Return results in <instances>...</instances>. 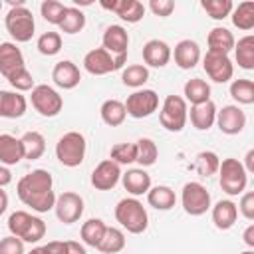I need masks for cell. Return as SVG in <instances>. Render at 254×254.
Instances as JSON below:
<instances>
[{"label": "cell", "mask_w": 254, "mask_h": 254, "mask_svg": "<svg viewBox=\"0 0 254 254\" xmlns=\"http://www.w3.org/2000/svg\"><path fill=\"white\" fill-rule=\"evenodd\" d=\"M65 254H87L85 246L75 240H65Z\"/></svg>", "instance_id": "51"}, {"label": "cell", "mask_w": 254, "mask_h": 254, "mask_svg": "<svg viewBox=\"0 0 254 254\" xmlns=\"http://www.w3.org/2000/svg\"><path fill=\"white\" fill-rule=\"evenodd\" d=\"M36 48L42 56H56L62 50V34L60 32H44L38 38Z\"/></svg>", "instance_id": "43"}, {"label": "cell", "mask_w": 254, "mask_h": 254, "mask_svg": "<svg viewBox=\"0 0 254 254\" xmlns=\"http://www.w3.org/2000/svg\"><path fill=\"white\" fill-rule=\"evenodd\" d=\"M125 111L133 119H145L159 109V95L155 89H135L123 103Z\"/></svg>", "instance_id": "9"}, {"label": "cell", "mask_w": 254, "mask_h": 254, "mask_svg": "<svg viewBox=\"0 0 254 254\" xmlns=\"http://www.w3.org/2000/svg\"><path fill=\"white\" fill-rule=\"evenodd\" d=\"M210 216L218 230H230L238 220V208L232 200L224 198L218 200L214 206H210Z\"/></svg>", "instance_id": "23"}, {"label": "cell", "mask_w": 254, "mask_h": 254, "mask_svg": "<svg viewBox=\"0 0 254 254\" xmlns=\"http://www.w3.org/2000/svg\"><path fill=\"white\" fill-rule=\"evenodd\" d=\"M109 159L115 161L119 167L135 163V159H137V145L135 143H117V145L111 147Z\"/></svg>", "instance_id": "42"}, {"label": "cell", "mask_w": 254, "mask_h": 254, "mask_svg": "<svg viewBox=\"0 0 254 254\" xmlns=\"http://www.w3.org/2000/svg\"><path fill=\"white\" fill-rule=\"evenodd\" d=\"M183 99L190 105H198V103H204V101H210V85L200 79V77H192L185 83L183 87Z\"/></svg>", "instance_id": "28"}, {"label": "cell", "mask_w": 254, "mask_h": 254, "mask_svg": "<svg viewBox=\"0 0 254 254\" xmlns=\"http://www.w3.org/2000/svg\"><path fill=\"white\" fill-rule=\"evenodd\" d=\"M238 212L246 218V220H254V192L248 190V192H242L240 196V202H238Z\"/></svg>", "instance_id": "48"}, {"label": "cell", "mask_w": 254, "mask_h": 254, "mask_svg": "<svg viewBox=\"0 0 254 254\" xmlns=\"http://www.w3.org/2000/svg\"><path fill=\"white\" fill-rule=\"evenodd\" d=\"M181 204L187 214L190 216H202L206 210H210V192L206 187L198 181H190L181 190Z\"/></svg>", "instance_id": "7"}, {"label": "cell", "mask_w": 254, "mask_h": 254, "mask_svg": "<svg viewBox=\"0 0 254 254\" xmlns=\"http://www.w3.org/2000/svg\"><path fill=\"white\" fill-rule=\"evenodd\" d=\"M187 119H190V125L196 131H208L214 121H216V105L214 101H204L198 105H190V111L187 115Z\"/></svg>", "instance_id": "22"}, {"label": "cell", "mask_w": 254, "mask_h": 254, "mask_svg": "<svg viewBox=\"0 0 254 254\" xmlns=\"http://www.w3.org/2000/svg\"><path fill=\"white\" fill-rule=\"evenodd\" d=\"M44 236H46V222H44L40 216H34V220H32L30 228L26 230V234H24L22 242H30V244H36V242H40Z\"/></svg>", "instance_id": "46"}, {"label": "cell", "mask_w": 254, "mask_h": 254, "mask_svg": "<svg viewBox=\"0 0 254 254\" xmlns=\"http://www.w3.org/2000/svg\"><path fill=\"white\" fill-rule=\"evenodd\" d=\"M240 254H254V250H250V248H248V250H244V252H240Z\"/></svg>", "instance_id": "57"}, {"label": "cell", "mask_w": 254, "mask_h": 254, "mask_svg": "<svg viewBox=\"0 0 254 254\" xmlns=\"http://www.w3.org/2000/svg\"><path fill=\"white\" fill-rule=\"evenodd\" d=\"M242 240H244V244L252 250L254 248V224H248L246 226V230H244V234H242Z\"/></svg>", "instance_id": "52"}, {"label": "cell", "mask_w": 254, "mask_h": 254, "mask_svg": "<svg viewBox=\"0 0 254 254\" xmlns=\"http://www.w3.org/2000/svg\"><path fill=\"white\" fill-rule=\"evenodd\" d=\"M135 145H137V159H135V163H137L141 169L155 165V161H157V157H159L157 143H155L153 139H149V137H141L139 141H135Z\"/></svg>", "instance_id": "37"}, {"label": "cell", "mask_w": 254, "mask_h": 254, "mask_svg": "<svg viewBox=\"0 0 254 254\" xmlns=\"http://www.w3.org/2000/svg\"><path fill=\"white\" fill-rule=\"evenodd\" d=\"M0 10H2V0H0Z\"/></svg>", "instance_id": "58"}, {"label": "cell", "mask_w": 254, "mask_h": 254, "mask_svg": "<svg viewBox=\"0 0 254 254\" xmlns=\"http://www.w3.org/2000/svg\"><path fill=\"white\" fill-rule=\"evenodd\" d=\"M105 228L107 224L101 220V218H89L81 224V230H79V236H81V242L85 246H91V248H97L103 234H105Z\"/></svg>", "instance_id": "32"}, {"label": "cell", "mask_w": 254, "mask_h": 254, "mask_svg": "<svg viewBox=\"0 0 254 254\" xmlns=\"http://www.w3.org/2000/svg\"><path fill=\"white\" fill-rule=\"evenodd\" d=\"M230 18H232V24L238 30L250 32L254 28V2H250V0L240 2L236 8H232Z\"/></svg>", "instance_id": "35"}, {"label": "cell", "mask_w": 254, "mask_h": 254, "mask_svg": "<svg viewBox=\"0 0 254 254\" xmlns=\"http://www.w3.org/2000/svg\"><path fill=\"white\" fill-rule=\"evenodd\" d=\"M171 58H175V64L181 69H192L200 62L202 54L194 40H181L175 50H171Z\"/></svg>", "instance_id": "18"}, {"label": "cell", "mask_w": 254, "mask_h": 254, "mask_svg": "<svg viewBox=\"0 0 254 254\" xmlns=\"http://www.w3.org/2000/svg\"><path fill=\"white\" fill-rule=\"evenodd\" d=\"M101 8L117 14L127 24H137L145 16V6L139 0H111V2H101Z\"/></svg>", "instance_id": "15"}, {"label": "cell", "mask_w": 254, "mask_h": 254, "mask_svg": "<svg viewBox=\"0 0 254 254\" xmlns=\"http://www.w3.org/2000/svg\"><path fill=\"white\" fill-rule=\"evenodd\" d=\"M149 10H151L155 16L167 18V16L173 14L175 2H173V0H151V2H149Z\"/></svg>", "instance_id": "49"}, {"label": "cell", "mask_w": 254, "mask_h": 254, "mask_svg": "<svg viewBox=\"0 0 254 254\" xmlns=\"http://www.w3.org/2000/svg\"><path fill=\"white\" fill-rule=\"evenodd\" d=\"M115 220L121 224L131 234H141L149 226V214L143 202L135 196L131 198H121L115 206Z\"/></svg>", "instance_id": "2"}, {"label": "cell", "mask_w": 254, "mask_h": 254, "mask_svg": "<svg viewBox=\"0 0 254 254\" xmlns=\"http://www.w3.org/2000/svg\"><path fill=\"white\" fill-rule=\"evenodd\" d=\"M30 99H32V107L42 117H56L64 109V97L52 85H46V83L34 85Z\"/></svg>", "instance_id": "8"}, {"label": "cell", "mask_w": 254, "mask_h": 254, "mask_svg": "<svg viewBox=\"0 0 254 254\" xmlns=\"http://www.w3.org/2000/svg\"><path fill=\"white\" fill-rule=\"evenodd\" d=\"M83 69L91 75H107L117 69L115 58L103 48H93L83 56Z\"/></svg>", "instance_id": "14"}, {"label": "cell", "mask_w": 254, "mask_h": 254, "mask_svg": "<svg viewBox=\"0 0 254 254\" xmlns=\"http://www.w3.org/2000/svg\"><path fill=\"white\" fill-rule=\"evenodd\" d=\"M200 8L212 20H224L230 16L234 4L230 0H200Z\"/></svg>", "instance_id": "39"}, {"label": "cell", "mask_w": 254, "mask_h": 254, "mask_svg": "<svg viewBox=\"0 0 254 254\" xmlns=\"http://www.w3.org/2000/svg\"><path fill=\"white\" fill-rule=\"evenodd\" d=\"M26 67L24 54L14 42H2L0 44V73L8 79L12 73Z\"/></svg>", "instance_id": "17"}, {"label": "cell", "mask_w": 254, "mask_h": 254, "mask_svg": "<svg viewBox=\"0 0 254 254\" xmlns=\"http://www.w3.org/2000/svg\"><path fill=\"white\" fill-rule=\"evenodd\" d=\"M200 60H202V67H204L206 75L214 83H226V81L232 79V75H234V64L228 58V54L206 50V54Z\"/></svg>", "instance_id": "10"}, {"label": "cell", "mask_w": 254, "mask_h": 254, "mask_svg": "<svg viewBox=\"0 0 254 254\" xmlns=\"http://www.w3.org/2000/svg\"><path fill=\"white\" fill-rule=\"evenodd\" d=\"M125 248V234L121 228H115V226H107L105 228V234L97 246V250L101 254H117Z\"/></svg>", "instance_id": "34"}, {"label": "cell", "mask_w": 254, "mask_h": 254, "mask_svg": "<svg viewBox=\"0 0 254 254\" xmlns=\"http://www.w3.org/2000/svg\"><path fill=\"white\" fill-rule=\"evenodd\" d=\"M16 192L26 206L40 214L52 210L56 204L54 179L52 173L46 169H34L32 173L24 175L16 185Z\"/></svg>", "instance_id": "1"}, {"label": "cell", "mask_w": 254, "mask_h": 254, "mask_svg": "<svg viewBox=\"0 0 254 254\" xmlns=\"http://www.w3.org/2000/svg\"><path fill=\"white\" fill-rule=\"evenodd\" d=\"M121 183L129 194L141 196V194H147V190L151 189V175L141 167L129 169L127 173H121Z\"/></svg>", "instance_id": "24"}, {"label": "cell", "mask_w": 254, "mask_h": 254, "mask_svg": "<svg viewBox=\"0 0 254 254\" xmlns=\"http://www.w3.org/2000/svg\"><path fill=\"white\" fill-rule=\"evenodd\" d=\"M8 208V194L4 189H0V214H4Z\"/></svg>", "instance_id": "55"}, {"label": "cell", "mask_w": 254, "mask_h": 254, "mask_svg": "<svg viewBox=\"0 0 254 254\" xmlns=\"http://www.w3.org/2000/svg\"><path fill=\"white\" fill-rule=\"evenodd\" d=\"M234 58L238 67L250 71L254 69V36H242L236 44H234Z\"/></svg>", "instance_id": "30"}, {"label": "cell", "mask_w": 254, "mask_h": 254, "mask_svg": "<svg viewBox=\"0 0 254 254\" xmlns=\"http://www.w3.org/2000/svg\"><path fill=\"white\" fill-rule=\"evenodd\" d=\"M206 44H208V50H212V52L230 54V52L234 50L236 40H234V36H232V32H230L228 28H224V26H214V28L208 32V36H206Z\"/></svg>", "instance_id": "26"}, {"label": "cell", "mask_w": 254, "mask_h": 254, "mask_svg": "<svg viewBox=\"0 0 254 254\" xmlns=\"http://www.w3.org/2000/svg\"><path fill=\"white\" fill-rule=\"evenodd\" d=\"M218 165H220V159L212 151H202L194 159V171L202 177H210V175L218 173Z\"/></svg>", "instance_id": "40"}, {"label": "cell", "mask_w": 254, "mask_h": 254, "mask_svg": "<svg viewBox=\"0 0 254 254\" xmlns=\"http://www.w3.org/2000/svg\"><path fill=\"white\" fill-rule=\"evenodd\" d=\"M101 48L107 50L111 56H127V48H129L127 30L119 24L107 26L103 36H101Z\"/></svg>", "instance_id": "16"}, {"label": "cell", "mask_w": 254, "mask_h": 254, "mask_svg": "<svg viewBox=\"0 0 254 254\" xmlns=\"http://www.w3.org/2000/svg\"><path fill=\"white\" fill-rule=\"evenodd\" d=\"M12 8L8 10L6 18H4V26L8 30V34L12 36L14 44L20 42H30L32 36H34V30H36V22H34V16L32 12L26 8V4L22 0L18 2H10Z\"/></svg>", "instance_id": "3"}, {"label": "cell", "mask_w": 254, "mask_h": 254, "mask_svg": "<svg viewBox=\"0 0 254 254\" xmlns=\"http://www.w3.org/2000/svg\"><path fill=\"white\" fill-rule=\"evenodd\" d=\"M32 220H34V214H30V212H26V210H16V212H12L10 218H8V230H10V234L22 240L24 234H26V230L30 228Z\"/></svg>", "instance_id": "41"}, {"label": "cell", "mask_w": 254, "mask_h": 254, "mask_svg": "<svg viewBox=\"0 0 254 254\" xmlns=\"http://www.w3.org/2000/svg\"><path fill=\"white\" fill-rule=\"evenodd\" d=\"M0 254H26L24 242L12 234L0 238Z\"/></svg>", "instance_id": "47"}, {"label": "cell", "mask_w": 254, "mask_h": 254, "mask_svg": "<svg viewBox=\"0 0 254 254\" xmlns=\"http://www.w3.org/2000/svg\"><path fill=\"white\" fill-rule=\"evenodd\" d=\"M147 202L157 210H171L177 204V194L167 185H157L147 190Z\"/></svg>", "instance_id": "27"}, {"label": "cell", "mask_w": 254, "mask_h": 254, "mask_svg": "<svg viewBox=\"0 0 254 254\" xmlns=\"http://www.w3.org/2000/svg\"><path fill=\"white\" fill-rule=\"evenodd\" d=\"M99 115H101V121L109 127H119L125 117H127V111H125V105L123 101L119 99H105L99 107Z\"/></svg>", "instance_id": "29"}, {"label": "cell", "mask_w": 254, "mask_h": 254, "mask_svg": "<svg viewBox=\"0 0 254 254\" xmlns=\"http://www.w3.org/2000/svg\"><path fill=\"white\" fill-rule=\"evenodd\" d=\"M8 83L14 87V91H18V93H24V91H32L34 89V77H32V73L28 71V67H22L20 71H16V73H12L10 77H8Z\"/></svg>", "instance_id": "45"}, {"label": "cell", "mask_w": 254, "mask_h": 254, "mask_svg": "<svg viewBox=\"0 0 254 254\" xmlns=\"http://www.w3.org/2000/svg\"><path fill=\"white\" fill-rule=\"evenodd\" d=\"M119 181H121V167L111 159H103L91 173V185L97 190H111Z\"/></svg>", "instance_id": "13"}, {"label": "cell", "mask_w": 254, "mask_h": 254, "mask_svg": "<svg viewBox=\"0 0 254 254\" xmlns=\"http://www.w3.org/2000/svg\"><path fill=\"white\" fill-rule=\"evenodd\" d=\"M52 79L58 87L62 89H73L79 85L81 81V73H79V67L71 62V60H62L54 65L52 69Z\"/></svg>", "instance_id": "19"}, {"label": "cell", "mask_w": 254, "mask_h": 254, "mask_svg": "<svg viewBox=\"0 0 254 254\" xmlns=\"http://www.w3.org/2000/svg\"><path fill=\"white\" fill-rule=\"evenodd\" d=\"M85 149H87V143H85L83 133H79V131H67L56 143V159L64 167L73 169V167H79L83 163Z\"/></svg>", "instance_id": "4"}, {"label": "cell", "mask_w": 254, "mask_h": 254, "mask_svg": "<svg viewBox=\"0 0 254 254\" xmlns=\"http://www.w3.org/2000/svg\"><path fill=\"white\" fill-rule=\"evenodd\" d=\"M20 141H22V149H24V159L36 161L46 153V139L38 131H26L20 137Z\"/></svg>", "instance_id": "31"}, {"label": "cell", "mask_w": 254, "mask_h": 254, "mask_svg": "<svg viewBox=\"0 0 254 254\" xmlns=\"http://www.w3.org/2000/svg\"><path fill=\"white\" fill-rule=\"evenodd\" d=\"M224 135H238L246 127V113L238 105H224L222 109H216V121H214Z\"/></svg>", "instance_id": "12"}, {"label": "cell", "mask_w": 254, "mask_h": 254, "mask_svg": "<svg viewBox=\"0 0 254 254\" xmlns=\"http://www.w3.org/2000/svg\"><path fill=\"white\" fill-rule=\"evenodd\" d=\"M187 115H189L187 101L181 95H167L159 111V121L167 131L179 133L187 125Z\"/></svg>", "instance_id": "6"}, {"label": "cell", "mask_w": 254, "mask_h": 254, "mask_svg": "<svg viewBox=\"0 0 254 254\" xmlns=\"http://www.w3.org/2000/svg\"><path fill=\"white\" fill-rule=\"evenodd\" d=\"M147 79H149V67L143 64H131V65L123 67V71H121L123 85L133 87V89H141L147 83Z\"/></svg>", "instance_id": "36"}, {"label": "cell", "mask_w": 254, "mask_h": 254, "mask_svg": "<svg viewBox=\"0 0 254 254\" xmlns=\"http://www.w3.org/2000/svg\"><path fill=\"white\" fill-rule=\"evenodd\" d=\"M10 183H12V173H10V169L4 167V165H0V189H4V187L10 185Z\"/></svg>", "instance_id": "53"}, {"label": "cell", "mask_w": 254, "mask_h": 254, "mask_svg": "<svg viewBox=\"0 0 254 254\" xmlns=\"http://www.w3.org/2000/svg\"><path fill=\"white\" fill-rule=\"evenodd\" d=\"M26 254H48V250H46V246H36V248H32Z\"/></svg>", "instance_id": "56"}, {"label": "cell", "mask_w": 254, "mask_h": 254, "mask_svg": "<svg viewBox=\"0 0 254 254\" xmlns=\"http://www.w3.org/2000/svg\"><path fill=\"white\" fill-rule=\"evenodd\" d=\"M230 95L238 105H252L254 103V81L234 79L230 83Z\"/></svg>", "instance_id": "38"}, {"label": "cell", "mask_w": 254, "mask_h": 254, "mask_svg": "<svg viewBox=\"0 0 254 254\" xmlns=\"http://www.w3.org/2000/svg\"><path fill=\"white\" fill-rule=\"evenodd\" d=\"M218 183L226 194H230V196L242 194L248 185V173L244 171L242 161H238L234 157L222 159L218 165Z\"/></svg>", "instance_id": "5"}, {"label": "cell", "mask_w": 254, "mask_h": 254, "mask_svg": "<svg viewBox=\"0 0 254 254\" xmlns=\"http://www.w3.org/2000/svg\"><path fill=\"white\" fill-rule=\"evenodd\" d=\"M143 65L149 67H165L171 62V46L163 40H149L143 46Z\"/></svg>", "instance_id": "20"}, {"label": "cell", "mask_w": 254, "mask_h": 254, "mask_svg": "<svg viewBox=\"0 0 254 254\" xmlns=\"http://www.w3.org/2000/svg\"><path fill=\"white\" fill-rule=\"evenodd\" d=\"M54 210H56V216H58L60 222L73 224L83 214V198L73 190H65L60 196H56Z\"/></svg>", "instance_id": "11"}, {"label": "cell", "mask_w": 254, "mask_h": 254, "mask_svg": "<svg viewBox=\"0 0 254 254\" xmlns=\"http://www.w3.org/2000/svg\"><path fill=\"white\" fill-rule=\"evenodd\" d=\"M242 167H244V171H246L248 175H250V173H254V149H250V151L246 153Z\"/></svg>", "instance_id": "54"}, {"label": "cell", "mask_w": 254, "mask_h": 254, "mask_svg": "<svg viewBox=\"0 0 254 254\" xmlns=\"http://www.w3.org/2000/svg\"><path fill=\"white\" fill-rule=\"evenodd\" d=\"M22 159H24L22 141L10 133H2L0 135V165L12 167V165H18Z\"/></svg>", "instance_id": "25"}, {"label": "cell", "mask_w": 254, "mask_h": 254, "mask_svg": "<svg viewBox=\"0 0 254 254\" xmlns=\"http://www.w3.org/2000/svg\"><path fill=\"white\" fill-rule=\"evenodd\" d=\"M65 4L64 2H58V0H44L42 4H40V14H42V18L48 22V24H54V26H58L60 24V20H62V16H64V12H65Z\"/></svg>", "instance_id": "44"}, {"label": "cell", "mask_w": 254, "mask_h": 254, "mask_svg": "<svg viewBox=\"0 0 254 254\" xmlns=\"http://www.w3.org/2000/svg\"><path fill=\"white\" fill-rule=\"evenodd\" d=\"M48 254H65V242H60V240H52L48 244H44Z\"/></svg>", "instance_id": "50"}, {"label": "cell", "mask_w": 254, "mask_h": 254, "mask_svg": "<svg viewBox=\"0 0 254 254\" xmlns=\"http://www.w3.org/2000/svg\"><path fill=\"white\" fill-rule=\"evenodd\" d=\"M26 109H28V101L22 93L0 89V117L18 119L26 113Z\"/></svg>", "instance_id": "21"}, {"label": "cell", "mask_w": 254, "mask_h": 254, "mask_svg": "<svg viewBox=\"0 0 254 254\" xmlns=\"http://www.w3.org/2000/svg\"><path fill=\"white\" fill-rule=\"evenodd\" d=\"M58 28L64 32V34H77L85 28V14L77 8V6H67Z\"/></svg>", "instance_id": "33"}]
</instances>
